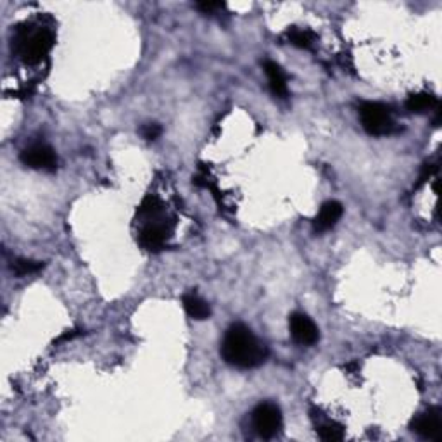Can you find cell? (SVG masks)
<instances>
[{
    "mask_svg": "<svg viewBox=\"0 0 442 442\" xmlns=\"http://www.w3.org/2000/svg\"><path fill=\"white\" fill-rule=\"evenodd\" d=\"M266 348L256 335L242 323H235L225 334L221 342V356L232 367L240 370L256 368L266 361Z\"/></svg>",
    "mask_w": 442,
    "mask_h": 442,
    "instance_id": "obj_1",
    "label": "cell"
},
{
    "mask_svg": "<svg viewBox=\"0 0 442 442\" xmlns=\"http://www.w3.org/2000/svg\"><path fill=\"white\" fill-rule=\"evenodd\" d=\"M360 121L365 132L373 137L391 135L396 130L392 110L382 102H365V104H361Z\"/></svg>",
    "mask_w": 442,
    "mask_h": 442,
    "instance_id": "obj_2",
    "label": "cell"
},
{
    "mask_svg": "<svg viewBox=\"0 0 442 442\" xmlns=\"http://www.w3.org/2000/svg\"><path fill=\"white\" fill-rule=\"evenodd\" d=\"M54 44V37L47 30H35V32H25L19 37L18 49L19 56L25 63L37 64L49 54Z\"/></svg>",
    "mask_w": 442,
    "mask_h": 442,
    "instance_id": "obj_3",
    "label": "cell"
},
{
    "mask_svg": "<svg viewBox=\"0 0 442 442\" xmlns=\"http://www.w3.org/2000/svg\"><path fill=\"white\" fill-rule=\"evenodd\" d=\"M282 411L275 403H261L253 411V427L263 439H273L282 430Z\"/></svg>",
    "mask_w": 442,
    "mask_h": 442,
    "instance_id": "obj_4",
    "label": "cell"
},
{
    "mask_svg": "<svg viewBox=\"0 0 442 442\" xmlns=\"http://www.w3.org/2000/svg\"><path fill=\"white\" fill-rule=\"evenodd\" d=\"M21 163L32 170L54 171L57 168V156L54 149L45 146V144H35V146L26 147L19 156Z\"/></svg>",
    "mask_w": 442,
    "mask_h": 442,
    "instance_id": "obj_5",
    "label": "cell"
},
{
    "mask_svg": "<svg viewBox=\"0 0 442 442\" xmlns=\"http://www.w3.org/2000/svg\"><path fill=\"white\" fill-rule=\"evenodd\" d=\"M411 430L424 439L441 441L442 439V411L441 408H430L425 413L418 415L411 422Z\"/></svg>",
    "mask_w": 442,
    "mask_h": 442,
    "instance_id": "obj_6",
    "label": "cell"
},
{
    "mask_svg": "<svg viewBox=\"0 0 442 442\" xmlns=\"http://www.w3.org/2000/svg\"><path fill=\"white\" fill-rule=\"evenodd\" d=\"M168 239H170V227L158 221V218L147 221L146 227L139 234L140 246L149 253H159V251L165 249Z\"/></svg>",
    "mask_w": 442,
    "mask_h": 442,
    "instance_id": "obj_7",
    "label": "cell"
},
{
    "mask_svg": "<svg viewBox=\"0 0 442 442\" xmlns=\"http://www.w3.org/2000/svg\"><path fill=\"white\" fill-rule=\"evenodd\" d=\"M292 339L301 346H315L320 341V330L313 320L304 313H294L289 320Z\"/></svg>",
    "mask_w": 442,
    "mask_h": 442,
    "instance_id": "obj_8",
    "label": "cell"
},
{
    "mask_svg": "<svg viewBox=\"0 0 442 442\" xmlns=\"http://www.w3.org/2000/svg\"><path fill=\"white\" fill-rule=\"evenodd\" d=\"M342 215H344V208H342L339 201H327L313 220V228L316 234L332 230L339 223V220L342 218Z\"/></svg>",
    "mask_w": 442,
    "mask_h": 442,
    "instance_id": "obj_9",
    "label": "cell"
},
{
    "mask_svg": "<svg viewBox=\"0 0 442 442\" xmlns=\"http://www.w3.org/2000/svg\"><path fill=\"white\" fill-rule=\"evenodd\" d=\"M263 70H265V75H266V78H268V85H270V89H272L273 95H277V97H280V99L287 97L289 89H287V78H285L284 70H282L277 63H273V61H265Z\"/></svg>",
    "mask_w": 442,
    "mask_h": 442,
    "instance_id": "obj_10",
    "label": "cell"
},
{
    "mask_svg": "<svg viewBox=\"0 0 442 442\" xmlns=\"http://www.w3.org/2000/svg\"><path fill=\"white\" fill-rule=\"evenodd\" d=\"M184 308L185 313L192 320H197V322H203V320H208L211 316L209 304L206 303L203 297L194 294V292H189V294L184 296Z\"/></svg>",
    "mask_w": 442,
    "mask_h": 442,
    "instance_id": "obj_11",
    "label": "cell"
},
{
    "mask_svg": "<svg viewBox=\"0 0 442 442\" xmlns=\"http://www.w3.org/2000/svg\"><path fill=\"white\" fill-rule=\"evenodd\" d=\"M437 106H439V101L432 94L427 92L410 95L406 101V109L413 114H424L429 113V110H436Z\"/></svg>",
    "mask_w": 442,
    "mask_h": 442,
    "instance_id": "obj_12",
    "label": "cell"
},
{
    "mask_svg": "<svg viewBox=\"0 0 442 442\" xmlns=\"http://www.w3.org/2000/svg\"><path fill=\"white\" fill-rule=\"evenodd\" d=\"M285 35H287V40L291 42L292 45H296V47H299V49H311L316 40L315 33L310 32V30L291 28V30H287Z\"/></svg>",
    "mask_w": 442,
    "mask_h": 442,
    "instance_id": "obj_13",
    "label": "cell"
},
{
    "mask_svg": "<svg viewBox=\"0 0 442 442\" xmlns=\"http://www.w3.org/2000/svg\"><path fill=\"white\" fill-rule=\"evenodd\" d=\"M318 436L322 437L323 441H329V442H335V441H342L344 439L346 432H344V427L337 422H323V424L318 425Z\"/></svg>",
    "mask_w": 442,
    "mask_h": 442,
    "instance_id": "obj_14",
    "label": "cell"
},
{
    "mask_svg": "<svg viewBox=\"0 0 442 442\" xmlns=\"http://www.w3.org/2000/svg\"><path fill=\"white\" fill-rule=\"evenodd\" d=\"M44 268L40 261H32V259H14L13 265H11V270L16 277H26V275H33V273H38Z\"/></svg>",
    "mask_w": 442,
    "mask_h": 442,
    "instance_id": "obj_15",
    "label": "cell"
},
{
    "mask_svg": "<svg viewBox=\"0 0 442 442\" xmlns=\"http://www.w3.org/2000/svg\"><path fill=\"white\" fill-rule=\"evenodd\" d=\"M161 209H163V204L159 203L158 197L149 196L144 199V203L139 206V218H142L146 221L156 220L159 216V213H161Z\"/></svg>",
    "mask_w": 442,
    "mask_h": 442,
    "instance_id": "obj_16",
    "label": "cell"
},
{
    "mask_svg": "<svg viewBox=\"0 0 442 442\" xmlns=\"http://www.w3.org/2000/svg\"><path fill=\"white\" fill-rule=\"evenodd\" d=\"M140 133H142V137L146 140H158L159 135L163 133V128L158 123H149L146 127H142Z\"/></svg>",
    "mask_w": 442,
    "mask_h": 442,
    "instance_id": "obj_17",
    "label": "cell"
},
{
    "mask_svg": "<svg viewBox=\"0 0 442 442\" xmlns=\"http://www.w3.org/2000/svg\"><path fill=\"white\" fill-rule=\"evenodd\" d=\"M196 9H199L203 14H216L218 11L225 9L223 2H197Z\"/></svg>",
    "mask_w": 442,
    "mask_h": 442,
    "instance_id": "obj_18",
    "label": "cell"
},
{
    "mask_svg": "<svg viewBox=\"0 0 442 442\" xmlns=\"http://www.w3.org/2000/svg\"><path fill=\"white\" fill-rule=\"evenodd\" d=\"M83 332L82 330H68L64 332L63 335H61L59 339L56 341V344H63V342H68V341H73L75 337H78V335H82Z\"/></svg>",
    "mask_w": 442,
    "mask_h": 442,
    "instance_id": "obj_19",
    "label": "cell"
}]
</instances>
